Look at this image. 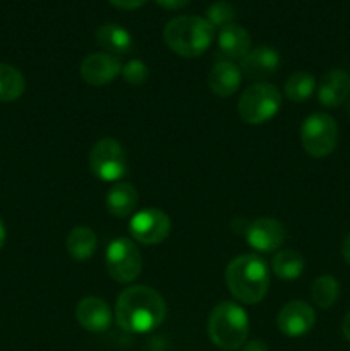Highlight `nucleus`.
I'll list each match as a JSON object with an SVG mask.
<instances>
[{"mask_svg": "<svg viewBox=\"0 0 350 351\" xmlns=\"http://www.w3.org/2000/svg\"><path fill=\"white\" fill-rule=\"evenodd\" d=\"M167 315L163 297L151 287H129L117 297L115 321L120 329L132 335L154 331Z\"/></svg>", "mask_w": 350, "mask_h": 351, "instance_id": "nucleus-1", "label": "nucleus"}, {"mask_svg": "<svg viewBox=\"0 0 350 351\" xmlns=\"http://www.w3.org/2000/svg\"><path fill=\"white\" fill-rule=\"evenodd\" d=\"M225 283L232 297L240 304L256 305L266 297L270 288V271L259 256L242 254L226 266Z\"/></svg>", "mask_w": 350, "mask_h": 351, "instance_id": "nucleus-2", "label": "nucleus"}, {"mask_svg": "<svg viewBox=\"0 0 350 351\" xmlns=\"http://www.w3.org/2000/svg\"><path fill=\"white\" fill-rule=\"evenodd\" d=\"M163 40L174 53L196 58L205 53L215 40V27L199 16H180L168 21L163 27Z\"/></svg>", "mask_w": 350, "mask_h": 351, "instance_id": "nucleus-3", "label": "nucleus"}, {"mask_svg": "<svg viewBox=\"0 0 350 351\" xmlns=\"http://www.w3.org/2000/svg\"><path fill=\"white\" fill-rule=\"evenodd\" d=\"M208 336L218 348H242L249 336V317L246 311L233 302L216 305L208 319Z\"/></svg>", "mask_w": 350, "mask_h": 351, "instance_id": "nucleus-4", "label": "nucleus"}, {"mask_svg": "<svg viewBox=\"0 0 350 351\" xmlns=\"http://www.w3.org/2000/svg\"><path fill=\"white\" fill-rule=\"evenodd\" d=\"M281 106V93L270 82H254L239 98V117L249 125H261L273 119Z\"/></svg>", "mask_w": 350, "mask_h": 351, "instance_id": "nucleus-5", "label": "nucleus"}, {"mask_svg": "<svg viewBox=\"0 0 350 351\" xmlns=\"http://www.w3.org/2000/svg\"><path fill=\"white\" fill-rule=\"evenodd\" d=\"M340 130L328 113H312L301 125V144L312 158H326L336 149Z\"/></svg>", "mask_w": 350, "mask_h": 351, "instance_id": "nucleus-6", "label": "nucleus"}, {"mask_svg": "<svg viewBox=\"0 0 350 351\" xmlns=\"http://www.w3.org/2000/svg\"><path fill=\"white\" fill-rule=\"evenodd\" d=\"M89 170L102 182H119L127 173V156L122 144L103 137L89 151Z\"/></svg>", "mask_w": 350, "mask_h": 351, "instance_id": "nucleus-7", "label": "nucleus"}, {"mask_svg": "<svg viewBox=\"0 0 350 351\" xmlns=\"http://www.w3.org/2000/svg\"><path fill=\"white\" fill-rule=\"evenodd\" d=\"M105 264L113 281L132 283L143 271V256L134 240L115 239L106 247Z\"/></svg>", "mask_w": 350, "mask_h": 351, "instance_id": "nucleus-8", "label": "nucleus"}, {"mask_svg": "<svg viewBox=\"0 0 350 351\" xmlns=\"http://www.w3.org/2000/svg\"><path fill=\"white\" fill-rule=\"evenodd\" d=\"M170 230L172 221L168 215L156 208H148L136 213L129 223V232L134 242L143 243V245L161 243L170 235Z\"/></svg>", "mask_w": 350, "mask_h": 351, "instance_id": "nucleus-9", "label": "nucleus"}, {"mask_svg": "<svg viewBox=\"0 0 350 351\" xmlns=\"http://www.w3.org/2000/svg\"><path fill=\"white\" fill-rule=\"evenodd\" d=\"M316 324V312L307 302L292 300L280 308L277 326L281 335L288 338H301L307 335Z\"/></svg>", "mask_w": 350, "mask_h": 351, "instance_id": "nucleus-10", "label": "nucleus"}, {"mask_svg": "<svg viewBox=\"0 0 350 351\" xmlns=\"http://www.w3.org/2000/svg\"><path fill=\"white\" fill-rule=\"evenodd\" d=\"M244 237H246V242L249 243L250 249H254L256 252L270 254L280 249L281 243H283L285 228L278 219L263 216V218L254 219L247 225Z\"/></svg>", "mask_w": 350, "mask_h": 351, "instance_id": "nucleus-11", "label": "nucleus"}, {"mask_svg": "<svg viewBox=\"0 0 350 351\" xmlns=\"http://www.w3.org/2000/svg\"><path fill=\"white\" fill-rule=\"evenodd\" d=\"M79 74H81L82 81L89 86H106L122 74V64H120L119 57L115 55L105 53H91L84 57L79 67Z\"/></svg>", "mask_w": 350, "mask_h": 351, "instance_id": "nucleus-12", "label": "nucleus"}, {"mask_svg": "<svg viewBox=\"0 0 350 351\" xmlns=\"http://www.w3.org/2000/svg\"><path fill=\"white\" fill-rule=\"evenodd\" d=\"M75 321L89 332H103L112 324V311L100 297H84L75 307Z\"/></svg>", "mask_w": 350, "mask_h": 351, "instance_id": "nucleus-13", "label": "nucleus"}, {"mask_svg": "<svg viewBox=\"0 0 350 351\" xmlns=\"http://www.w3.org/2000/svg\"><path fill=\"white\" fill-rule=\"evenodd\" d=\"M280 67V55L271 47H257L240 60V72L250 81H263Z\"/></svg>", "mask_w": 350, "mask_h": 351, "instance_id": "nucleus-14", "label": "nucleus"}, {"mask_svg": "<svg viewBox=\"0 0 350 351\" xmlns=\"http://www.w3.org/2000/svg\"><path fill=\"white\" fill-rule=\"evenodd\" d=\"M350 98V75L342 69H333L323 75L318 99L325 108H336Z\"/></svg>", "mask_w": 350, "mask_h": 351, "instance_id": "nucleus-15", "label": "nucleus"}, {"mask_svg": "<svg viewBox=\"0 0 350 351\" xmlns=\"http://www.w3.org/2000/svg\"><path fill=\"white\" fill-rule=\"evenodd\" d=\"M242 82V72L239 65L230 60H220L211 67L208 74V86L211 93L220 98L235 95Z\"/></svg>", "mask_w": 350, "mask_h": 351, "instance_id": "nucleus-16", "label": "nucleus"}, {"mask_svg": "<svg viewBox=\"0 0 350 351\" xmlns=\"http://www.w3.org/2000/svg\"><path fill=\"white\" fill-rule=\"evenodd\" d=\"M139 204V194L129 182H117L105 195V208L113 218H129Z\"/></svg>", "mask_w": 350, "mask_h": 351, "instance_id": "nucleus-17", "label": "nucleus"}, {"mask_svg": "<svg viewBox=\"0 0 350 351\" xmlns=\"http://www.w3.org/2000/svg\"><path fill=\"white\" fill-rule=\"evenodd\" d=\"M216 43H218L220 57H222L223 60L232 62L237 60V58L242 60V58L250 51L249 33H247L244 27L237 26V24H230V26L220 29Z\"/></svg>", "mask_w": 350, "mask_h": 351, "instance_id": "nucleus-18", "label": "nucleus"}, {"mask_svg": "<svg viewBox=\"0 0 350 351\" xmlns=\"http://www.w3.org/2000/svg\"><path fill=\"white\" fill-rule=\"evenodd\" d=\"M96 43L110 55H126L132 50L134 41L129 31L120 24L106 23L96 29Z\"/></svg>", "mask_w": 350, "mask_h": 351, "instance_id": "nucleus-19", "label": "nucleus"}, {"mask_svg": "<svg viewBox=\"0 0 350 351\" xmlns=\"http://www.w3.org/2000/svg\"><path fill=\"white\" fill-rule=\"evenodd\" d=\"M98 247V237L89 226H74L65 239V249L69 256L78 263H84Z\"/></svg>", "mask_w": 350, "mask_h": 351, "instance_id": "nucleus-20", "label": "nucleus"}, {"mask_svg": "<svg viewBox=\"0 0 350 351\" xmlns=\"http://www.w3.org/2000/svg\"><path fill=\"white\" fill-rule=\"evenodd\" d=\"M304 257L297 250L292 249L280 250L271 261V269H273L275 276L285 281L297 280L304 273Z\"/></svg>", "mask_w": 350, "mask_h": 351, "instance_id": "nucleus-21", "label": "nucleus"}, {"mask_svg": "<svg viewBox=\"0 0 350 351\" xmlns=\"http://www.w3.org/2000/svg\"><path fill=\"white\" fill-rule=\"evenodd\" d=\"M26 79L14 65L0 62V103L16 101L24 95Z\"/></svg>", "mask_w": 350, "mask_h": 351, "instance_id": "nucleus-22", "label": "nucleus"}, {"mask_svg": "<svg viewBox=\"0 0 350 351\" xmlns=\"http://www.w3.org/2000/svg\"><path fill=\"white\" fill-rule=\"evenodd\" d=\"M340 298V283L336 278L329 276V274H323V276L316 278L314 283L311 287V300L314 302L318 307L329 308L338 302Z\"/></svg>", "mask_w": 350, "mask_h": 351, "instance_id": "nucleus-23", "label": "nucleus"}, {"mask_svg": "<svg viewBox=\"0 0 350 351\" xmlns=\"http://www.w3.org/2000/svg\"><path fill=\"white\" fill-rule=\"evenodd\" d=\"M316 89L314 75L309 72H294L285 82V98L294 103H302L312 96Z\"/></svg>", "mask_w": 350, "mask_h": 351, "instance_id": "nucleus-24", "label": "nucleus"}, {"mask_svg": "<svg viewBox=\"0 0 350 351\" xmlns=\"http://www.w3.org/2000/svg\"><path fill=\"white\" fill-rule=\"evenodd\" d=\"M235 17H237V12L235 9H233L232 3L220 0V2L211 3V5L208 7L205 19L208 21L215 29L216 27H218V29H223V27L233 24Z\"/></svg>", "mask_w": 350, "mask_h": 351, "instance_id": "nucleus-25", "label": "nucleus"}, {"mask_svg": "<svg viewBox=\"0 0 350 351\" xmlns=\"http://www.w3.org/2000/svg\"><path fill=\"white\" fill-rule=\"evenodd\" d=\"M122 77L127 84L132 86H141L148 81L150 77V69L139 58H134V60L127 62L126 65H122Z\"/></svg>", "mask_w": 350, "mask_h": 351, "instance_id": "nucleus-26", "label": "nucleus"}, {"mask_svg": "<svg viewBox=\"0 0 350 351\" xmlns=\"http://www.w3.org/2000/svg\"><path fill=\"white\" fill-rule=\"evenodd\" d=\"M113 7L117 9H122V10H134V9H139L143 7L148 0H108Z\"/></svg>", "mask_w": 350, "mask_h": 351, "instance_id": "nucleus-27", "label": "nucleus"}, {"mask_svg": "<svg viewBox=\"0 0 350 351\" xmlns=\"http://www.w3.org/2000/svg\"><path fill=\"white\" fill-rule=\"evenodd\" d=\"M154 2L167 10H177V9H184L185 5H189L191 0H154Z\"/></svg>", "mask_w": 350, "mask_h": 351, "instance_id": "nucleus-28", "label": "nucleus"}, {"mask_svg": "<svg viewBox=\"0 0 350 351\" xmlns=\"http://www.w3.org/2000/svg\"><path fill=\"white\" fill-rule=\"evenodd\" d=\"M242 351H270V350H268V345L263 341V339H253V341H247L246 345L242 346Z\"/></svg>", "mask_w": 350, "mask_h": 351, "instance_id": "nucleus-29", "label": "nucleus"}, {"mask_svg": "<svg viewBox=\"0 0 350 351\" xmlns=\"http://www.w3.org/2000/svg\"><path fill=\"white\" fill-rule=\"evenodd\" d=\"M342 256H343V259H345V263L350 264V232L347 233V237H345V239H343Z\"/></svg>", "mask_w": 350, "mask_h": 351, "instance_id": "nucleus-30", "label": "nucleus"}, {"mask_svg": "<svg viewBox=\"0 0 350 351\" xmlns=\"http://www.w3.org/2000/svg\"><path fill=\"white\" fill-rule=\"evenodd\" d=\"M342 335H343V338H345L347 341L350 343V312L345 315V317H343V322H342Z\"/></svg>", "mask_w": 350, "mask_h": 351, "instance_id": "nucleus-31", "label": "nucleus"}, {"mask_svg": "<svg viewBox=\"0 0 350 351\" xmlns=\"http://www.w3.org/2000/svg\"><path fill=\"white\" fill-rule=\"evenodd\" d=\"M5 239H7L5 225H3V221H2V219H0V249H2L3 243H5Z\"/></svg>", "mask_w": 350, "mask_h": 351, "instance_id": "nucleus-32", "label": "nucleus"}, {"mask_svg": "<svg viewBox=\"0 0 350 351\" xmlns=\"http://www.w3.org/2000/svg\"><path fill=\"white\" fill-rule=\"evenodd\" d=\"M349 112H350V98H349Z\"/></svg>", "mask_w": 350, "mask_h": 351, "instance_id": "nucleus-33", "label": "nucleus"}]
</instances>
